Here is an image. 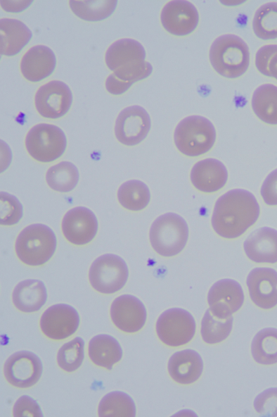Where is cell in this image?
<instances>
[{
	"label": "cell",
	"mask_w": 277,
	"mask_h": 417,
	"mask_svg": "<svg viewBox=\"0 0 277 417\" xmlns=\"http://www.w3.org/2000/svg\"><path fill=\"white\" fill-rule=\"evenodd\" d=\"M255 411L265 416H277V387L268 388L254 400Z\"/></svg>",
	"instance_id": "cell-36"
},
{
	"label": "cell",
	"mask_w": 277,
	"mask_h": 417,
	"mask_svg": "<svg viewBox=\"0 0 277 417\" xmlns=\"http://www.w3.org/2000/svg\"><path fill=\"white\" fill-rule=\"evenodd\" d=\"M210 61L214 70L228 78L243 75L250 64V49L239 36L226 34L216 38L209 53Z\"/></svg>",
	"instance_id": "cell-2"
},
{
	"label": "cell",
	"mask_w": 277,
	"mask_h": 417,
	"mask_svg": "<svg viewBox=\"0 0 277 417\" xmlns=\"http://www.w3.org/2000/svg\"><path fill=\"white\" fill-rule=\"evenodd\" d=\"M254 360L262 365L277 363V329L266 328L259 330L251 343Z\"/></svg>",
	"instance_id": "cell-27"
},
{
	"label": "cell",
	"mask_w": 277,
	"mask_h": 417,
	"mask_svg": "<svg viewBox=\"0 0 277 417\" xmlns=\"http://www.w3.org/2000/svg\"><path fill=\"white\" fill-rule=\"evenodd\" d=\"M28 154L36 161L52 162L64 153L67 140L63 131L58 126L48 123L34 125L25 139Z\"/></svg>",
	"instance_id": "cell-6"
},
{
	"label": "cell",
	"mask_w": 277,
	"mask_h": 417,
	"mask_svg": "<svg viewBox=\"0 0 277 417\" xmlns=\"http://www.w3.org/2000/svg\"><path fill=\"white\" fill-rule=\"evenodd\" d=\"M228 180V171L220 161L205 158L198 161L191 171L193 185L199 191L210 193L221 189Z\"/></svg>",
	"instance_id": "cell-18"
},
{
	"label": "cell",
	"mask_w": 277,
	"mask_h": 417,
	"mask_svg": "<svg viewBox=\"0 0 277 417\" xmlns=\"http://www.w3.org/2000/svg\"><path fill=\"white\" fill-rule=\"evenodd\" d=\"M247 256L254 262L275 263L277 262V230L260 228L252 232L243 244Z\"/></svg>",
	"instance_id": "cell-20"
},
{
	"label": "cell",
	"mask_w": 277,
	"mask_h": 417,
	"mask_svg": "<svg viewBox=\"0 0 277 417\" xmlns=\"http://www.w3.org/2000/svg\"><path fill=\"white\" fill-rule=\"evenodd\" d=\"M261 195L267 205H277V168L265 178L261 187Z\"/></svg>",
	"instance_id": "cell-38"
},
{
	"label": "cell",
	"mask_w": 277,
	"mask_h": 417,
	"mask_svg": "<svg viewBox=\"0 0 277 417\" xmlns=\"http://www.w3.org/2000/svg\"><path fill=\"white\" fill-rule=\"evenodd\" d=\"M47 292L43 282L27 279L18 283L12 293L15 307L20 311L31 313L39 311L46 303Z\"/></svg>",
	"instance_id": "cell-23"
},
{
	"label": "cell",
	"mask_w": 277,
	"mask_h": 417,
	"mask_svg": "<svg viewBox=\"0 0 277 417\" xmlns=\"http://www.w3.org/2000/svg\"><path fill=\"white\" fill-rule=\"evenodd\" d=\"M77 310L66 304L49 306L40 318V328L45 336L53 340H62L72 335L79 325Z\"/></svg>",
	"instance_id": "cell-12"
},
{
	"label": "cell",
	"mask_w": 277,
	"mask_h": 417,
	"mask_svg": "<svg viewBox=\"0 0 277 417\" xmlns=\"http://www.w3.org/2000/svg\"><path fill=\"white\" fill-rule=\"evenodd\" d=\"M255 35L264 40L277 38V2L271 1L260 6L252 19Z\"/></svg>",
	"instance_id": "cell-31"
},
{
	"label": "cell",
	"mask_w": 277,
	"mask_h": 417,
	"mask_svg": "<svg viewBox=\"0 0 277 417\" xmlns=\"http://www.w3.org/2000/svg\"><path fill=\"white\" fill-rule=\"evenodd\" d=\"M216 139V130L207 118L193 115L183 118L176 126L174 140L183 154L195 157L208 152Z\"/></svg>",
	"instance_id": "cell-4"
},
{
	"label": "cell",
	"mask_w": 277,
	"mask_h": 417,
	"mask_svg": "<svg viewBox=\"0 0 277 417\" xmlns=\"http://www.w3.org/2000/svg\"><path fill=\"white\" fill-rule=\"evenodd\" d=\"M128 276L126 262L112 254H105L96 259L89 271L91 285L103 294H112L120 290L126 284Z\"/></svg>",
	"instance_id": "cell-7"
},
{
	"label": "cell",
	"mask_w": 277,
	"mask_h": 417,
	"mask_svg": "<svg viewBox=\"0 0 277 417\" xmlns=\"http://www.w3.org/2000/svg\"><path fill=\"white\" fill-rule=\"evenodd\" d=\"M146 51L143 45L131 38H123L113 42L107 49L105 61L112 71L116 69L146 61Z\"/></svg>",
	"instance_id": "cell-22"
},
{
	"label": "cell",
	"mask_w": 277,
	"mask_h": 417,
	"mask_svg": "<svg viewBox=\"0 0 277 417\" xmlns=\"http://www.w3.org/2000/svg\"><path fill=\"white\" fill-rule=\"evenodd\" d=\"M160 20L163 27L172 35L185 36L195 30L199 13L193 4L186 0H172L162 8Z\"/></svg>",
	"instance_id": "cell-13"
},
{
	"label": "cell",
	"mask_w": 277,
	"mask_h": 417,
	"mask_svg": "<svg viewBox=\"0 0 277 417\" xmlns=\"http://www.w3.org/2000/svg\"><path fill=\"white\" fill-rule=\"evenodd\" d=\"M259 213V205L250 192L243 189H231L217 200L212 225L220 237L236 238L255 223Z\"/></svg>",
	"instance_id": "cell-1"
},
{
	"label": "cell",
	"mask_w": 277,
	"mask_h": 417,
	"mask_svg": "<svg viewBox=\"0 0 277 417\" xmlns=\"http://www.w3.org/2000/svg\"><path fill=\"white\" fill-rule=\"evenodd\" d=\"M72 95L69 87L60 80H51L41 86L34 96L37 112L44 118L56 119L70 109Z\"/></svg>",
	"instance_id": "cell-11"
},
{
	"label": "cell",
	"mask_w": 277,
	"mask_h": 417,
	"mask_svg": "<svg viewBox=\"0 0 277 417\" xmlns=\"http://www.w3.org/2000/svg\"><path fill=\"white\" fill-rule=\"evenodd\" d=\"M56 58L53 51L44 45H35L22 56L20 68L29 81L39 82L49 76L56 67Z\"/></svg>",
	"instance_id": "cell-19"
},
{
	"label": "cell",
	"mask_w": 277,
	"mask_h": 417,
	"mask_svg": "<svg viewBox=\"0 0 277 417\" xmlns=\"http://www.w3.org/2000/svg\"><path fill=\"white\" fill-rule=\"evenodd\" d=\"M98 415L102 416H136V406L132 398L125 392L113 391L105 394L100 401Z\"/></svg>",
	"instance_id": "cell-30"
},
{
	"label": "cell",
	"mask_w": 277,
	"mask_h": 417,
	"mask_svg": "<svg viewBox=\"0 0 277 417\" xmlns=\"http://www.w3.org/2000/svg\"><path fill=\"white\" fill-rule=\"evenodd\" d=\"M251 300L258 307L271 309L277 305V271L271 268H255L246 280Z\"/></svg>",
	"instance_id": "cell-17"
},
{
	"label": "cell",
	"mask_w": 277,
	"mask_h": 417,
	"mask_svg": "<svg viewBox=\"0 0 277 417\" xmlns=\"http://www.w3.org/2000/svg\"><path fill=\"white\" fill-rule=\"evenodd\" d=\"M88 354L96 366L111 370L122 356L118 341L111 335L101 334L92 337L88 344Z\"/></svg>",
	"instance_id": "cell-24"
},
{
	"label": "cell",
	"mask_w": 277,
	"mask_h": 417,
	"mask_svg": "<svg viewBox=\"0 0 277 417\" xmlns=\"http://www.w3.org/2000/svg\"><path fill=\"white\" fill-rule=\"evenodd\" d=\"M188 238L186 220L174 213L158 216L152 223L150 242L153 249L165 257L174 256L185 247Z\"/></svg>",
	"instance_id": "cell-5"
},
{
	"label": "cell",
	"mask_w": 277,
	"mask_h": 417,
	"mask_svg": "<svg viewBox=\"0 0 277 417\" xmlns=\"http://www.w3.org/2000/svg\"><path fill=\"white\" fill-rule=\"evenodd\" d=\"M195 319L191 313L180 308L165 311L158 317L155 330L165 344L177 347L188 343L195 332Z\"/></svg>",
	"instance_id": "cell-8"
},
{
	"label": "cell",
	"mask_w": 277,
	"mask_h": 417,
	"mask_svg": "<svg viewBox=\"0 0 277 417\" xmlns=\"http://www.w3.org/2000/svg\"><path fill=\"white\" fill-rule=\"evenodd\" d=\"M276 51L277 44H266L257 50L255 54V66L262 75H266L269 61Z\"/></svg>",
	"instance_id": "cell-39"
},
{
	"label": "cell",
	"mask_w": 277,
	"mask_h": 417,
	"mask_svg": "<svg viewBox=\"0 0 277 417\" xmlns=\"http://www.w3.org/2000/svg\"><path fill=\"white\" fill-rule=\"evenodd\" d=\"M1 225H13L22 216V206L13 195L1 192Z\"/></svg>",
	"instance_id": "cell-35"
},
{
	"label": "cell",
	"mask_w": 277,
	"mask_h": 417,
	"mask_svg": "<svg viewBox=\"0 0 277 417\" xmlns=\"http://www.w3.org/2000/svg\"><path fill=\"white\" fill-rule=\"evenodd\" d=\"M266 76L273 77L277 80V51L269 61Z\"/></svg>",
	"instance_id": "cell-41"
},
{
	"label": "cell",
	"mask_w": 277,
	"mask_h": 417,
	"mask_svg": "<svg viewBox=\"0 0 277 417\" xmlns=\"http://www.w3.org/2000/svg\"><path fill=\"white\" fill-rule=\"evenodd\" d=\"M61 229L65 238L75 245L89 243L98 231L96 216L89 208L77 206L69 210L63 216Z\"/></svg>",
	"instance_id": "cell-14"
},
{
	"label": "cell",
	"mask_w": 277,
	"mask_h": 417,
	"mask_svg": "<svg viewBox=\"0 0 277 417\" xmlns=\"http://www.w3.org/2000/svg\"><path fill=\"white\" fill-rule=\"evenodd\" d=\"M168 373L176 382L188 385L200 377L203 362L200 354L193 349H184L173 354L168 361Z\"/></svg>",
	"instance_id": "cell-21"
},
{
	"label": "cell",
	"mask_w": 277,
	"mask_h": 417,
	"mask_svg": "<svg viewBox=\"0 0 277 417\" xmlns=\"http://www.w3.org/2000/svg\"><path fill=\"white\" fill-rule=\"evenodd\" d=\"M1 54L11 56L17 54L30 40L31 30L20 20L1 18Z\"/></svg>",
	"instance_id": "cell-25"
},
{
	"label": "cell",
	"mask_w": 277,
	"mask_h": 417,
	"mask_svg": "<svg viewBox=\"0 0 277 417\" xmlns=\"http://www.w3.org/2000/svg\"><path fill=\"white\" fill-rule=\"evenodd\" d=\"M57 245L53 230L41 223L25 228L18 235L15 251L23 263L38 266L46 263L53 255Z\"/></svg>",
	"instance_id": "cell-3"
},
{
	"label": "cell",
	"mask_w": 277,
	"mask_h": 417,
	"mask_svg": "<svg viewBox=\"0 0 277 417\" xmlns=\"http://www.w3.org/2000/svg\"><path fill=\"white\" fill-rule=\"evenodd\" d=\"M233 326V316L222 318L214 316L208 309L202 319L200 333L207 344H217L229 335Z\"/></svg>",
	"instance_id": "cell-33"
},
{
	"label": "cell",
	"mask_w": 277,
	"mask_h": 417,
	"mask_svg": "<svg viewBox=\"0 0 277 417\" xmlns=\"http://www.w3.org/2000/svg\"><path fill=\"white\" fill-rule=\"evenodd\" d=\"M251 105L261 120L277 125V86L270 83L259 86L253 92Z\"/></svg>",
	"instance_id": "cell-26"
},
{
	"label": "cell",
	"mask_w": 277,
	"mask_h": 417,
	"mask_svg": "<svg viewBox=\"0 0 277 417\" xmlns=\"http://www.w3.org/2000/svg\"><path fill=\"white\" fill-rule=\"evenodd\" d=\"M84 342L82 338L76 337L63 344L57 354V363L59 367L66 372L77 370L84 360Z\"/></svg>",
	"instance_id": "cell-34"
},
{
	"label": "cell",
	"mask_w": 277,
	"mask_h": 417,
	"mask_svg": "<svg viewBox=\"0 0 277 417\" xmlns=\"http://www.w3.org/2000/svg\"><path fill=\"white\" fill-rule=\"evenodd\" d=\"M117 199L122 207L132 211L145 208L150 199L148 186L138 180L122 183L117 190Z\"/></svg>",
	"instance_id": "cell-28"
},
{
	"label": "cell",
	"mask_w": 277,
	"mask_h": 417,
	"mask_svg": "<svg viewBox=\"0 0 277 417\" xmlns=\"http://www.w3.org/2000/svg\"><path fill=\"white\" fill-rule=\"evenodd\" d=\"M42 363L37 355L29 351H19L11 355L4 365L6 380L18 388L34 385L42 373Z\"/></svg>",
	"instance_id": "cell-9"
},
{
	"label": "cell",
	"mask_w": 277,
	"mask_h": 417,
	"mask_svg": "<svg viewBox=\"0 0 277 417\" xmlns=\"http://www.w3.org/2000/svg\"><path fill=\"white\" fill-rule=\"evenodd\" d=\"M150 125V116L143 107L130 106L119 113L115 121V135L122 144L134 146L146 137Z\"/></svg>",
	"instance_id": "cell-10"
},
{
	"label": "cell",
	"mask_w": 277,
	"mask_h": 417,
	"mask_svg": "<svg viewBox=\"0 0 277 417\" xmlns=\"http://www.w3.org/2000/svg\"><path fill=\"white\" fill-rule=\"evenodd\" d=\"M110 318L121 331L134 333L145 325L147 313L140 299L131 294L116 297L110 306Z\"/></svg>",
	"instance_id": "cell-16"
},
{
	"label": "cell",
	"mask_w": 277,
	"mask_h": 417,
	"mask_svg": "<svg viewBox=\"0 0 277 417\" xmlns=\"http://www.w3.org/2000/svg\"><path fill=\"white\" fill-rule=\"evenodd\" d=\"M13 416H43L41 409L38 403L27 395H22L15 402L13 408Z\"/></svg>",
	"instance_id": "cell-37"
},
{
	"label": "cell",
	"mask_w": 277,
	"mask_h": 417,
	"mask_svg": "<svg viewBox=\"0 0 277 417\" xmlns=\"http://www.w3.org/2000/svg\"><path fill=\"white\" fill-rule=\"evenodd\" d=\"M117 1H69L72 11L79 18L88 21L102 20L115 11Z\"/></svg>",
	"instance_id": "cell-32"
},
{
	"label": "cell",
	"mask_w": 277,
	"mask_h": 417,
	"mask_svg": "<svg viewBox=\"0 0 277 417\" xmlns=\"http://www.w3.org/2000/svg\"><path fill=\"white\" fill-rule=\"evenodd\" d=\"M244 293L241 285L233 279H222L214 283L207 294L210 310L216 316L228 318L242 306Z\"/></svg>",
	"instance_id": "cell-15"
},
{
	"label": "cell",
	"mask_w": 277,
	"mask_h": 417,
	"mask_svg": "<svg viewBox=\"0 0 277 417\" xmlns=\"http://www.w3.org/2000/svg\"><path fill=\"white\" fill-rule=\"evenodd\" d=\"M79 178L77 168L69 161H61L50 167L46 173V181L49 187L60 192L72 191Z\"/></svg>",
	"instance_id": "cell-29"
},
{
	"label": "cell",
	"mask_w": 277,
	"mask_h": 417,
	"mask_svg": "<svg viewBox=\"0 0 277 417\" xmlns=\"http://www.w3.org/2000/svg\"><path fill=\"white\" fill-rule=\"evenodd\" d=\"M105 88L109 93L120 95L128 90L129 87L112 73L105 80Z\"/></svg>",
	"instance_id": "cell-40"
}]
</instances>
